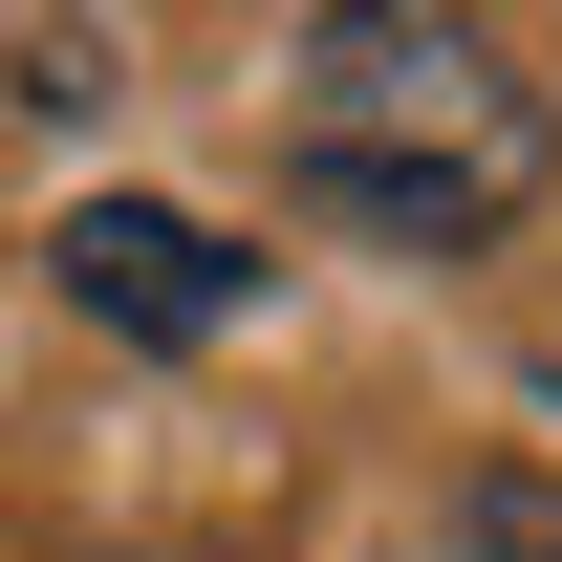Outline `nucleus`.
Returning <instances> with one entry per match:
<instances>
[{"instance_id":"2","label":"nucleus","mask_w":562,"mask_h":562,"mask_svg":"<svg viewBox=\"0 0 562 562\" xmlns=\"http://www.w3.org/2000/svg\"><path fill=\"white\" fill-rule=\"evenodd\" d=\"M44 281H66L87 325H131V347H238V325H260V260H238L216 216H173V195H87L66 238H44Z\"/></svg>"},{"instance_id":"1","label":"nucleus","mask_w":562,"mask_h":562,"mask_svg":"<svg viewBox=\"0 0 562 562\" xmlns=\"http://www.w3.org/2000/svg\"><path fill=\"white\" fill-rule=\"evenodd\" d=\"M281 173L347 216L368 260H497L562 173V109L519 87L497 22H432V0H325L281 22Z\"/></svg>"},{"instance_id":"3","label":"nucleus","mask_w":562,"mask_h":562,"mask_svg":"<svg viewBox=\"0 0 562 562\" xmlns=\"http://www.w3.org/2000/svg\"><path fill=\"white\" fill-rule=\"evenodd\" d=\"M151 562H216V541H151Z\"/></svg>"}]
</instances>
